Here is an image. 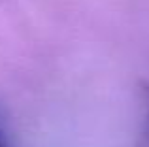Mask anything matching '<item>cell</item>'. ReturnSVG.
<instances>
[{"mask_svg":"<svg viewBox=\"0 0 149 147\" xmlns=\"http://www.w3.org/2000/svg\"><path fill=\"white\" fill-rule=\"evenodd\" d=\"M140 102L143 110V123L142 130L138 134V140L134 141V147H149V81H140Z\"/></svg>","mask_w":149,"mask_h":147,"instance_id":"6da1fadb","label":"cell"},{"mask_svg":"<svg viewBox=\"0 0 149 147\" xmlns=\"http://www.w3.org/2000/svg\"><path fill=\"white\" fill-rule=\"evenodd\" d=\"M0 147H10V144H8V138H6V132L2 130V126H0Z\"/></svg>","mask_w":149,"mask_h":147,"instance_id":"7a4b0ae2","label":"cell"}]
</instances>
